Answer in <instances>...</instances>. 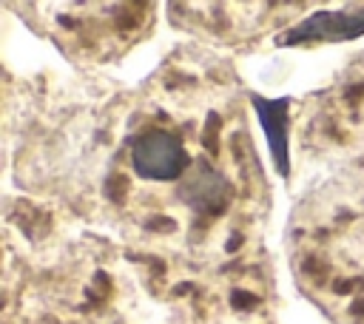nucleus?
<instances>
[{
  "label": "nucleus",
  "instance_id": "obj_1",
  "mask_svg": "<svg viewBox=\"0 0 364 324\" xmlns=\"http://www.w3.org/2000/svg\"><path fill=\"white\" fill-rule=\"evenodd\" d=\"M131 165L142 179H176L188 168V153L179 136L168 131H148L131 145Z\"/></svg>",
  "mask_w": 364,
  "mask_h": 324
},
{
  "label": "nucleus",
  "instance_id": "obj_2",
  "mask_svg": "<svg viewBox=\"0 0 364 324\" xmlns=\"http://www.w3.org/2000/svg\"><path fill=\"white\" fill-rule=\"evenodd\" d=\"M364 34V6L355 11H318L304 17L299 26L279 37V45L307 43V40H353Z\"/></svg>",
  "mask_w": 364,
  "mask_h": 324
},
{
  "label": "nucleus",
  "instance_id": "obj_3",
  "mask_svg": "<svg viewBox=\"0 0 364 324\" xmlns=\"http://www.w3.org/2000/svg\"><path fill=\"white\" fill-rule=\"evenodd\" d=\"M253 105H256V114L264 125V134H267V142L273 148V156H276V165L282 173H287V99H262V97H253Z\"/></svg>",
  "mask_w": 364,
  "mask_h": 324
}]
</instances>
